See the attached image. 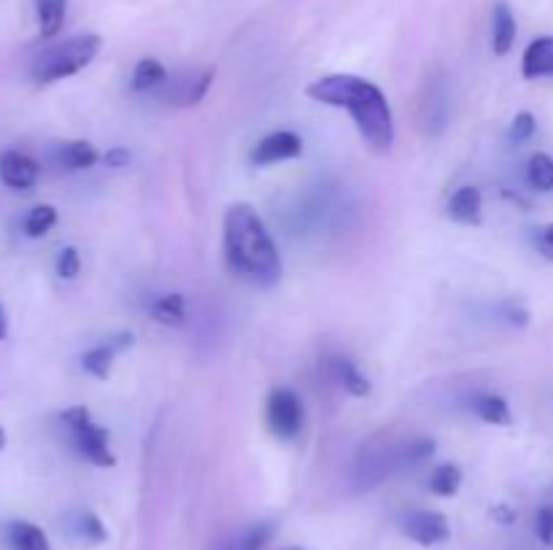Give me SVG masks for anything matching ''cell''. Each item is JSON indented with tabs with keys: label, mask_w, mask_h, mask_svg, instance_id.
Here are the masks:
<instances>
[{
	"label": "cell",
	"mask_w": 553,
	"mask_h": 550,
	"mask_svg": "<svg viewBox=\"0 0 553 550\" xmlns=\"http://www.w3.org/2000/svg\"><path fill=\"white\" fill-rule=\"evenodd\" d=\"M305 95L316 103L332 108H346L354 119L359 135L378 154L392 151L394 146V114L389 100L373 81L359 79L351 73H332L308 84Z\"/></svg>",
	"instance_id": "6da1fadb"
},
{
	"label": "cell",
	"mask_w": 553,
	"mask_h": 550,
	"mask_svg": "<svg viewBox=\"0 0 553 550\" xmlns=\"http://www.w3.org/2000/svg\"><path fill=\"white\" fill-rule=\"evenodd\" d=\"M224 259L232 273L254 286L278 284L281 257L273 235L251 205L235 203L224 213Z\"/></svg>",
	"instance_id": "7a4b0ae2"
},
{
	"label": "cell",
	"mask_w": 553,
	"mask_h": 550,
	"mask_svg": "<svg viewBox=\"0 0 553 550\" xmlns=\"http://www.w3.org/2000/svg\"><path fill=\"white\" fill-rule=\"evenodd\" d=\"M100 46H103V41L95 33L68 38V41L52 46L49 52L38 57L36 65H33V79L38 84H54V81L76 76L98 57Z\"/></svg>",
	"instance_id": "3957f363"
},
{
	"label": "cell",
	"mask_w": 553,
	"mask_h": 550,
	"mask_svg": "<svg viewBox=\"0 0 553 550\" xmlns=\"http://www.w3.org/2000/svg\"><path fill=\"white\" fill-rule=\"evenodd\" d=\"M60 421L65 424V429L71 432V440L76 445L81 459H87L95 467H114L116 456L108 448V429L106 426L95 424L90 418V410L87 408H68L60 416Z\"/></svg>",
	"instance_id": "277c9868"
},
{
	"label": "cell",
	"mask_w": 553,
	"mask_h": 550,
	"mask_svg": "<svg viewBox=\"0 0 553 550\" xmlns=\"http://www.w3.org/2000/svg\"><path fill=\"white\" fill-rule=\"evenodd\" d=\"M303 402L292 389H273L268 397V426L278 440H292L303 429Z\"/></svg>",
	"instance_id": "5b68a950"
},
{
	"label": "cell",
	"mask_w": 553,
	"mask_h": 550,
	"mask_svg": "<svg viewBox=\"0 0 553 550\" xmlns=\"http://www.w3.org/2000/svg\"><path fill=\"white\" fill-rule=\"evenodd\" d=\"M303 154V138L292 130H276V133L265 135L262 141L251 151V162L265 168V165H276V162L295 160Z\"/></svg>",
	"instance_id": "8992f818"
},
{
	"label": "cell",
	"mask_w": 553,
	"mask_h": 550,
	"mask_svg": "<svg viewBox=\"0 0 553 550\" xmlns=\"http://www.w3.org/2000/svg\"><path fill=\"white\" fill-rule=\"evenodd\" d=\"M402 532L408 534L413 542H419L424 548L429 545H440L451 537L446 515L432 513V510H416L405 521H402Z\"/></svg>",
	"instance_id": "52a82bcc"
},
{
	"label": "cell",
	"mask_w": 553,
	"mask_h": 550,
	"mask_svg": "<svg viewBox=\"0 0 553 550\" xmlns=\"http://www.w3.org/2000/svg\"><path fill=\"white\" fill-rule=\"evenodd\" d=\"M41 168L33 157L22 151H3L0 154V181L9 189H33L38 184Z\"/></svg>",
	"instance_id": "ba28073f"
},
{
	"label": "cell",
	"mask_w": 553,
	"mask_h": 550,
	"mask_svg": "<svg viewBox=\"0 0 553 550\" xmlns=\"http://www.w3.org/2000/svg\"><path fill=\"white\" fill-rule=\"evenodd\" d=\"M521 73L524 79H551L553 76V36L535 38L524 52L521 60Z\"/></svg>",
	"instance_id": "9c48e42d"
},
{
	"label": "cell",
	"mask_w": 553,
	"mask_h": 550,
	"mask_svg": "<svg viewBox=\"0 0 553 550\" xmlns=\"http://www.w3.org/2000/svg\"><path fill=\"white\" fill-rule=\"evenodd\" d=\"M448 216L456 224H473L483 222V195L478 187H459L448 200Z\"/></svg>",
	"instance_id": "30bf717a"
},
{
	"label": "cell",
	"mask_w": 553,
	"mask_h": 550,
	"mask_svg": "<svg viewBox=\"0 0 553 550\" xmlns=\"http://www.w3.org/2000/svg\"><path fill=\"white\" fill-rule=\"evenodd\" d=\"M513 44H516V17L505 0H497L491 14V49L497 57H505Z\"/></svg>",
	"instance_id": "8fae6325"
},
{
	"label": "cell",
	"mask_w": 553,
	"mask_h": 550,
	"mask_svg": "<svg viewBox=\"0 0 553 550\" xmlns=\"http://www.w3.org/2000/svg\"><path fill=\"white\" fill-rule=\"evenodd\" d=\"M54 160L57 165L65 170H87L92 168L95 162H100L98 149L87 141H68L60 143L57 151H54Z\"/></svg>",
	"instance_id": "7c38bea8"
},
{
	"label": "cell",
	"mask_w": 553,
	"mask_h": 550,
	"mask_svg": "<svg viewBox=\"0 0 553 550\" xmlns=\"http://www.w3.org/2000/svg\"><path fill=\"white\" fill-rule=\"evenodd\" d=\"M330 370H332V378H335V383H340V386H343V389H346L351 397H367V394L373 391L370 381H367L365 375L359 373L357 362H351V359H346V356L332 359Z\"/></svg>",
	"instance_id": "4fadbf2b"
},
{
	"label": "cell",
	"mask_w": 553,
	"mask_h": 550,
	"mask_svg": "<svg viewBox=\"0 0 553 550\" xmlns=\"http://www.w3.org/2000/svg\"><path fill=\"white\" fill-rule=\"evenodd\" d=\"M149 313L162 327H184L187 324V300H184V294H162L160 300L152 302Z\"/></svg>",
	"instance_id": "5bb4252c"
},
{
	"label": "cell",
	"mask_w": 553,
	"mask_h": 550,
	"mask_svg": "<svg viewBox=\"0 0 553 550\" xmlns=\"http://www.w3.org/2000/svg\"><path fill=\"white\" fill-rule=\"evenodd\" d=\"M473 410L481 421L491 426H510L513 424V413L505 397L500 394H478L473 400Z\"/></svg>",
	"instance_id": "9a60e30c"
},
{
	"label": "cell",
	"mask_w": 553,
	"mask_h": 550,
	"mask_svg": "<svg viewBox=\"0 0 553 550\" xmlns=\"http://www.w3.org/2000/svg\"><path fill=\"white\" fill-rule=\"evenodd\" d=\"M165 81H168V68H165L160 60H154V57H143L133 68L130 87H133L135 92H152V89L162 87Z\"/></svg>",
	"instance_id": "2e32d148"
},
{
	"label": "cell",
	"mask_w": 553,
	"mask_h": 550,
	"mask_svg": "<svg viewBox=\"0 0 553 550\" xmlns=\"http://www.w3.org/2000/svg\"><path fill=\"white\" fill-rule=\"evenodd\" d=\"M36 11L41 38H54L65 25L68 0H36Z\"/></svg>",
	"instance_id": "e0dca14e"
},
{
	"label": "cell",
	"mask_w": 553,
	"mask_h": 550,
	"mask_svg": "<svg viewBox=\"0 0 553 550\" xmlns=\"http://www.w3.org/2000/svg\"><path fill=\"white\" fill-rule=\"evenodd\" d=\"M9 542L14 550H52L44 529L30 521H14L9 526Z\"/></svg>",
	"instance_id": "ac0fdd59"
},
{
	"label": "cell",
	"mask_w": 553,
	"mask_h": 550,
	"mask_svg": "<svg viewBox=\"0 0 553 550\" xmlns=\"http://www.w3.org/2000/svg\"><path fill=\"white\" fill-rule=\"evenodd\" d=\"M529 187L537 192H553V157H548L545 151H537L529 157L527 165Z\"/></svg>",
	"instance_id": "d6986e66"
},
{
	"label": "cell",
	"mask_w": 553,
	"mask_h": 550,
	"mask_svg": "<svg viewBox=\"0 0 553 550\" xmlns=\"http://www.w3.org/2000/svg\"><path fill=\"white\" fill-rule=\"evenodd\" d=\"M114 356L116 351L108 343L103 346L90 348L87 354L81 356V367L92 375V378H98V381H106L108 375H111V367H114Z\"/></svg>",
	"instance_id": "ffe728a7"
},
{
	"label": "cell",
	"mask_w": 553,
	"mask_h": 550,
	"mask_svg": "<svg viewBox=\"0 0 553 550\" xmlns=\"http://www.w3.org/2000/svg\"><path fill=\"white\" fill-rule=\"evenodd\" d=\"M270 537H273V526L270 524L249 526V529L235 534L230 542H224L222 550H262L268 545Z\"/></svg>",
	"instance_id": "44dd1931"
},
{
	"label": "cell",
	"mask_w": 553,
	"mask_h": 550,
	"mask_svg": "<svg viewBox=\"0 0 553 550\" xmlns=\"http://www.w3.org/2000/svg\"><path fill=\"white\" fill-rule=\"evenodd\" d=\"M462 486V470L456 464H440L438 470L429 475V491L438 497H454Z\"/></svg>",
	"instance_id": "7402d4cb"
},
{
	"label": "cell",
	"mask_w": 553,
	"mask_h": 550,
	"mask_svg": "<svg viewBox=\"0 0 553 550\" xmlns=\"http://www.w3.org/2000/svg\"><path fill=\"white\" fill-rule=\"evenodd\" d=\"M57 224V208L54 205H36L33 211L27 213L25 219V235L27 238H44L46 232Z\"/></svg>",
	"instance_id": "603a6c76"
},
{
	"label": "cell",
	"mask_w": 553,
	"mask_h": 550,
	"mask_svg": "<svg viewBox=\"0 0 553 550\" xmlns=\"http://www.w3.org/2000/svg\"><path fill=\"white\" fill-rule=\"evenodd\" d=\"M435 453V443L421 437V440H413V443L397 448V467L405 470V467H416V464L427 462L429 456Z\"/></svg>",
	"instance_id": "cb8c5ba5"
},
{
	"label": "cell",
	"mask_w": 553,
	"mask_h": 550,
	"mask_svg": "<svg viewBox=\"0 0 553 550\" xmlns=\"http://www.w3.org/2000/svg\"><path fill=\"white\" fill-rule=\"evenodd\" d=\"M79 273H81L79 251L73 249V246H65V249L60 251V257H57V275H60L63 281H73Z\"/></svg>",
	"instance_id": "d4e9b609"
},
{
	"label": "cell",
	"mask_w": 553,
	"mask_h": 550,
	"mask_svg": "<svg viewBox=\"0 0 553 550\" xmlns=\"http://www.w3.org/2000/svg\"><path fill=\"white\" fill-rule=\"evenodd\" d=\"M535 133H537L535 114H529V111H521V114H516L513 125H510V138H513L516 143H524V141H529V138H532Z\"/></svg>",
	"instance_id": "484cf974"
},
{
	"label": "cell",
	"mask_w": 553,
	"mask_h": 550,
	"mask_svg": "<svg viewBox=\"0 0 553 550\" xmlns=\"http://www.w3.org/2000/svg\"><path fill=\"white\" fill-rule=\"evenodd\" d=\"M79 534L90 542H103L108 537L106 526L100 524V518L95 513L79 515Z\"/></svg>",
	"instance_id": "4316f807"
},
{
	"label": "cell",
	"mask_w": 553,
	"mask_h": 550,
	"mask_svg": "<svg viewBox=\"0 0 553 550\" xmlns=\"http://www.w3.org/2000/svg\"><path fill=\"white\" fill-rule=\"evenodd\" d=\"M214 76H216L214 68H208V71L203 73L200 79L192 81V84H189V87H187V95H184V103H187V106H197L200 100L206 98V92H208V87H211V81H214Z\"/></svg>",
	"instance_id": "83f0119b"
},
{
	"label": "cell",
	"mask_w": 553,
	"mask_h": 550,
	"mask_svg": "<svg viewBox=\"0 0 553 550\" xmlns=\"http://www.w3.org/2000/svg\"><path fill=\"white\" fill-rule=\"evenodd\" d=\"M535 532L537 540L543 542V545H553V507H543V510L537 513Z\"/></svg>",
	"instance_id": "f1b7e54d"
},
{
	"label": "cell",
	"mask_w": 553,
	"mask_h": 550,
	"mask_svg": "<svg viewBox=\"0 0 553 550\" xmlns=\"http://www.w3.org/2000/svg\"><path fill=\"white\" fill-rule=\"evenodd\" d=\"M535 249L540 257L551 259L553 262V222L545 224V227H540V230L535 232Z\"/></svg>",
	"instance_id": "f546056e"
},
{
	"label": "cell",
	"mask_w": 553,
	"mask_h": 550,
	"mask_svg": "<svg viewBox=\"0 0 553 550\" xmlns=\"http://www.w3.org/2000/svg\"><path fill=\"white\" fill-rule=\"evenodd\" d=\"M100 160H103V165H106V168H127V162H130V151L127 149H122V146H114V149H108L106 154H103V157H100Z\"/></svg>",
	"instance_id": "4dcf8cb0"
},
{
	"label": "cell",
	"mask_w": 553,
	"mask_h": 550,
	"mask_svg": "<svg viewBox=\"0 0 553 550\" xmlns=\"http://www.w3.org/2000/svg\"><path fill=\"white\" fill-rule=\"evenodd\" d=\"M505 319H508L510 324H516V327H527L529 313L524 311L521 305H516V302H508V305H505Z\"/></svg>",
	"instance_id": "1f68e13d"
},
{
	"label": "cell",
	"mask_w": 553,
	"mask_h": 550,
	"mask_svg": "<svg viewBox=\"0 0 553 550\" xmlns=\"http://www.w3.org/2000/svg\"><path fill=\"white\" fill-rule=\"evenodd\" d=\"M491 518H494L497 524L510 526V524H516V510L508 505H494L491 507Z\"/></svg>",
	"instance_id": "d6a6232c"
},
{
	"label": "cell",
	"mask_w": 553,
	"mask_h": 550,
	"mask_svg": "<svg viewBox=\"0 0 553 550\" xmlns=\"http://www.w3.org/2000/svg\"><path fill=\"white\" fill-rule=\"evenodd\" d=\"M6 335H9V319H6V311L0 305V340H6Z\"/></svg>",
	"instance_id": "836d02e7"
},
{
	"label": "cell",
	"mask_w": 553,
	"mask_h": 550,
	"mask_svg": "<svg viewBox=\"0 0 553 550\" xmlns=\"http://www.w3.org/2000/svg\"><path fill=\"white\" fill-rule=\"evenodd\" d=\"M6 448V432H3V426H0V451Z\"/></svg>",
	"instance_id": "e575fe53"
}]
</instances>
